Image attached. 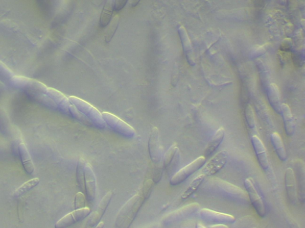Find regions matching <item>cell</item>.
<instances>
[{"label": "cell", "mask_w": 305, "mask_h": 228, "mask_svg": "<svg viewBox=\"0 0 305 228\" xmlns=\"http://www.w3.org/2000/svg\"><path fill=\"white\" fill-rule=\"evenodd\" d=\"M39 183H40V180L38 179H34L28 181L27 182L25 183L19 188V189L16 190L15 193H14V196L19 197L21 196V195L27 193V192L34 189L36 186H37Z\"/></svg>", "instance_id": "4316f807"}, {"label": "cell", "mask_w": 305, "mask_h": 228, "mask_svg": "<svg viewBox=\"0 0 305 228\" xmlns=\"http://www.w3.org/2000/svg\"><path fill=\"white\" fill-rule=\"evenodd\" d=\"M14 75L13 71L0 61V79L10 81Z\"/></svg>", "instance_id": "4dcf8cb0"}, {"label": "cell", "mask_w": 305, "mask_h": 228, "mask_svg": "<svg viewBox=\"0 0 305 228\" xmlns=\"http://www.w3.org/2000/svg\"><path fill=\"white\" fill-rule=\"evenodd\" d=\"M271 140L279 159L283 162L286 161L288 155L282 137L278 133L274 132L271 136Z\"/></svg>", "instance_id": "7402d4cb"}, {"label": "cell", "mask_w": 305, "mask_h": 228, "mask_svg": "<svg viewBox=\"0 0 305 228\" xmlns=\"http://www.w3.org/2000/svg\"><path fill=\"white\" fill-rule=\"evenodd\" d=\"M127 3L126 0H118L114 2V8L116 10H121L124 8Z\"/></svg>", "instance_id": "836d02e7"}, {"label": "cell", "mask_w": 305, "mask_h": 228, "mask_svg": "<svg viewBox=\"0 0 305 228\" xmlns=\"http://www.w3.org/2000/svg\"><path fill=\"white\" fill-rule=\"evenodd\" d=\"M178 149L177 144L174 143L169 148L166 153L165 154L163 166L165 168H167L169 165H170L172 161L173 160L176 152H177Z\"/></svg>", "instance_id": "f1b7e54d"}, {"label": "cell", "mask_w": 305, "mask_h": 228, "mask_svg": "<svg viewBox=\"0 0 305 228\" xmlns=\"http://www.w3.org/2000/svg\"><path fill=\"white\" fill-rule=\"evenodd\" d=\"M120 18L118 15H116L113 18L109 24V27L106 31L105 35V41L109 43L113 37L114 34L117 30L118 25L120 23Z\"/></svg>", "instance_id": "83f0119b"}, {"label": "cell", "mask_w": 305, "mask_h": 228, "mask_svg": "<svg viewBox=\"0 0 305 228\" xmlns=\"http://www.w3.org/2000/svg\"><path fill=\"white\" fill-rule=\"evenodd\" d=\"M11 84L16 88L25 90L28 93H46L48 87L33 79L15 75L10 80Z\"/></svg>", "instance_id": "3957f363"}, {"label": "cell", "mask_w": 305, "mask_h": 228, "mask_svg": "<svg viewBox=\"0 0 305 228\" xmlns=\"http://www.w3.org/2000/svg\"><path fill=\"white\" fill-rule=\"evenodd\" d=\"M244 184H245L246 190L248 193L250 200L254 208L255 209L257 214L261 217H264L266 213L264 202L254 187L252 181L250 179H246Z\"/></svg>", "instance_id": "9c48e42d"}, {"label": "cell", "mask_w": 305, "mask_h": 228, "mask_svg": "<svg viewBox=\"0 0 305 228\" xmlns=\"http://www.w3.org/2000/svg\"><path fill=\"white\" fill-rule=\"evenodd\" d=\"M178 33L179 37H180L183 49H184L188 63L190 66H195V54H194L191 41H190L187 32H186L185 27L183 26L179 27L178 29Z\"/></svg>", "instance_id": "2e32d148"}, {"label": "cell", "mask_w": 305, "mask_h": 228, "mask_svg": "<svg viewBox=\"0 0 305 228\" xmlns=\"http://www.w3.org/2000/svg\"><path fill=\"white\" fill-rule=\"evenodd\" d=\"M102 115L104 121L120 135L130 138L135 135L136 132L134 128L116 116L107 112Z\"/></svg>", "instance_id": "5b68a950"}, {"label": "cell", "mask_w": 305, "mask_h": 228, "mask_svg": "<svg viewBox=\"0 0 305 228\" xmlns=\"http://www.w3.org/2000/svg\"><path fill=\"white\" fill-rule=\"evenodd\" d=\"M75 198V209H79L84 208L85 205V197L82 193H78Z\"/></svg>", "instance_id": "1f68e13d"}, {"label": "cell", "mask_w": 305, "mask_h": 228, "mask_svg": "<svg viewBox=\"0 0 305 228\" xmlns=\"http://www.w3.org/2000/svg\"><path fill=\"white\" fill-rule=\"evenodd\" d=\"M295 176L297 186V200L302 204L305 201V164L297 159L295 162Z\"/></svg>", "instance_id": "4fadbf2b"}, {"label": "cell", "mask_w": 305, "mask_h": 228, "mask_svg": "<svg viewBox=\"0 0 305 228\" xmlns=\"http://www.w3.org/2000/svg\"><path fill=\"white\" fill-rule=\"evenodd\" d=\"M201 218L205 221L215 224L232 223L235 222L234 216L226 213L218 212L209 209H202L200 211Z\"/></svg>", "instance_id": "30bf717a"}, {"label": "cell", "mask_w": 305, "mask_h": 228, "mask_svg": "<svg viewBox=\"0 0 305 228\" xmlns=\"http://www.w3.org/2000/svg\"><path fill=\"white\" fill-rule=\"evenodd\" d=\"M112 191H109L108 193L106 194L105 196L102 199V200L100 201L98 208L96 209V211L89 217L85 228H93L98 225L100 220L102 219L104 214H105L106 209L108 207L111 200H112Z\"/></svg>", "instance_id": "ba28073f"}, {"label": "cell", "mask_w": 305, "mask_h": 228, "mask_svg": "<svg viewBox=\"0 0 305 228\" xmlns=\"http://www.w3.org/2000/svg\"><path fill=\"white\" fill-rule=\"evenodd\" d=\"M90 213L91 209L88 208L76 209L63 216L57 222L55 227V228H67L87 218Z\"/></svg>", "instance_id": "52a82bcc"}, {"label": "cell", "mask_w": 305, "mask_h": 228, "mask_svg": "<svg viewBox=\"0 0 305 228\" xmlns=\"http://www.w3.org/2000/svg\"><path fill=\"white\" fill-rule=\"evenodd\" d=\"M153 182L152 180H148L146 183L144 190V197L145 199L149 197L150 193H151L153 187Z\"/></svg>", "instance_id": "d6a6232c"}, {"label": "cell", "mask_w": 305, "mask_h": 228, "mask_svg": "<svg viewBox=\"0 0 305 228\" xmlns=\"http://www.w3.org/2000/svg\"><path fill=\"white\" fill-rule=\"evenodd\" d=\"M206 161V158L202 156L176 172L170 180L171 186H177L184 182L190 176L202 168Z\"/></svg>", "instance_id": "277c9868"}, {"label": "cell", "mask_w": 305, "mask_h": 228, "mask_svg": "<svg viewBox=\"0 0 305 228\" xmlns=\"http://www.w3.org/2000/svg\"><path fill=\"white\" fill-rule=\"evenodd\" d=\"M105 222H100L95 228H104V227H105Z\"/></svg>", "instance_id": "8d00e7d4"}, {"label": "cell", "mask_w": 305, "mask_h": 228, "mask_svg": "<svg viewBox=\"0 0 305 228\" xmlns=\"http://www.w3.org/2000/svg\"><path fill=\"white\" fill-rule=\"evenodd\" d=\"M131 3L132 6L134 7L135 6H137V4L139 3V1H137V2L133 1V2H131Z\"/></svg>", "instance_id": "f35d334b"}, {"label": "cell", "mask_w": 305, "mask_h": 228, "mask_svg": "<svg viewBox=\"0 0 305 228\" xmlns=\"http://www.w3.org/2000/svg\"><path fill=\"white\" fill-rule=\"evenodd\" d=\"M204 179H205V175L203 174H200L195 179L192 181V182L190 183L189 186L187 187L184 193L181 195V198L182 200H185L189 198L191 195H192L195 192L199 189L201 184H202Z\"/></svg>", "instance_id": "cb8c5ba5"}, {"label": "cell", "mask_w": 305, "mask_h": 228, "mask_svg": "<svg viewBox=\"0 0 305 228\" xmlns=\"http://www.w3.org/2000/svg\"><path fill=\"white\" fill-rule=\"evenodd\" d=\"M281 114L284 121L285 131L289 136H291L295 133V124L291 109L288 104H282Z\"/></svg>", "instance_id": "d6986e66"}, {"label": "cell", "mask_w": 305, "mask_h": 228, "mask_svg": "<svg viewBox=\"0 0 305 228\" xmlns=\"http://www.w3.org/2000/svg\"><path fill=\"white\" fill-rule=\"evenodd\" d=\"M149 151L150 158L155 164H159L162 158V148L160 146L159 132L154 128L150 132L149 139Z\"/></svg>", "instance_id": "8fae6325"}, {"label": "cell", "mask_w": 305, "mask_h": 228, "mask_svg": "<svg viewBox=\"0 0 305 228\" xmlns=\"http://www.w3.org/2000/svg\"><path fill=\"white\" fill-rule=\"evenodd\" d=\"M252 143L262 168L265 171H268L270 167V164H269L267 150L263 141L259 138V137L253 136L252 137Z\"/></svg>", "instance_id": "9a60e30c"}, {"label": "cell", "mask_w": 305, "mask_h": 228, "mask_svg": "<svg viewBox=\"0 0 305 228\" xmlns=\"http://www.w3.org/2000/svg\"><path fill=\"white\" fill-rule=\"evenodd\" d=\"M114 1L113 0H108L105 3V6L102 11L101 16H100V24L102 27L107 26L110 23L111 18H112Z\"/></svg>", "instance_id": "d4e9b609"}, {"label": "cell", "mask_w": 305, "mask_h": 228, "mask_svg": "<svg viewBox=\"0 0 305 228\" xmlns=\"http://www.w3.org/2000/svg\"><path fill=\"white\" fill-rule=\"evenodd\" d=\"M69 100L73 106L96 126L100 128H105L106 123L103 120L102 114L97 108L77 97L70 96Z\"/></svg>", "instance_id": "7a4b0ae2"}, {"label": "cell", "mask_w": 305, "mask_h": 228, "mask_svg": "<svg viewBox=\"0 0 305 228\" xmlns=\"http://www.w3.org/2000/svg\"><path fill=\"white\" fill-rule=\"evenodd\" d=\"M85 191L89 204H94L97 193L96 177L89 164L85 166Z\"/></svg>", "instance_id": "7c38bea8"}, {"label": "cell", "mask_w": 305, "mask_h": 228, "mask_svg": "<svg viewBox=\"0 0 305 228\" xmlns=\"http://www.w3.org/2000/svg\"><path fill=\"white\" fill-rule=\"evenodd\" d=\"M19 150L21 160L25 170L28 173H33L35 170L34 165L26 145L24 143H20Z\"/></svg>", "instance_id": "603a6c76"}, {"label": "cell", "mask_w": 305, "mask_h": 228, "mask_svg": "<svg viewBox=\"0 0 305 228\" xmlns=\"http://www.w3.org/2000/svg\"><path fill=\"white\" fill-rule=\"evenodd\" d=\"M285 186L290 204L296 205L297 193L295 171L291 168H287L285 173Z\"/></svg>", "instance_id": "5bb4252c"}, {"label": "cell", "mask_w": 305, "mask_h": 228, "mask_svg": "<svg viewBox=\"0 0 305 228\" xmlns=\"http://www.w3.org/2000/svg\"><path fill=\"white\" fill-rule=\"evenodd\" d=\"M208 228H228L227 226L223 225V224H217L213 226H210Z\"/></svg>", "instance_id": "d590c367"}, {"label": "cell", "mask_w": 305, "mask_h": 228, "mask_svg": "<svg viewBox=\"0 0 305 228\" xmlns=\"http://www.w3.org/2000/svg\"><path fill=\"white\" fill-rule=\"evenodd\" d=\"M268 97L269 103L276 113L280 114L281 110V101L278 87L275 83H271L268 88Z\"/></svg>", "instance_id": "ac0fdd59"}, {"label": "cell", "mask_w": 305, "mask_h": 228, "mask_svg": "<svg viewBox=\"0 0 305 228\" xmlns=\"http://www.w3.org/2000/svg\"><path fill=\"white\" fill-rule=\"evenodd\" d=\"M268 45L269 44L268 43V44H265L263 46H261L260 48H257L255 50H254V53L255 54V56H259L262 55V54L265 53V52H267V48Z\"/></svg>", "instance_id": "e575fe53"}, {"label": "cell", "mask_w": 305, "mask_h": 228, "mask_svg": "<svg viewBox=\"0 0 305 228\" xmlns=\"http://www.w3.org/2000/svg\"><path fill=\"white\" fill-rule=\"evenodd\" d=\"M46 95L49 96L56 105L59 106L61 109L69 111V107L71 104L69 98L64 95L62 92L55 89L48 88L46 90Z\"/></svg>", "instance_id": "ffe728a7"}, {"label": "cell", "mask_w": 305, "mask_h": 228, "mask_svg": "<svg viewBox=\"0 0 305 228\" xmlns=\"http://www.w3.org/2000/svg\"><path fill=\"white\" fill-rule=\"evenodd\" d=\"M86 162L84 159L78 161L77 168V181L79 187L82 191H85V166Z\"/></svg>", "instance_id": "484cf974"}, {"label": "cell", "mask_w": 305, "mask_h": 228, "mask_svg": "<svg viewBox=\"0 0 305 228\" xmlns=\"http://www.w3.org/2000/svg\"><path fill=\"white\" fill-rule=\"evenodd\" d=\"M245 118L247 123V125L251 129H253L256 128V119L254 116L253 108L250 105L248 104L246 107L245 111Z\"/></svg>", "instance_id": "f546056e"}, {"label": "cell", "mask_w": 305, "mask_h": 228, "mask_svg": "<svg viewBox=\"0 0 305 228\" xmlns=\"http://www.w3.org/2000/svg\"><path fill=\"white\" fill-rule=\"evenodd\" d=\"M196 228H206L205 226L202 225L201 223H197L196 225Z\"/></svg>", "instance_id": "74e56055"}, {"label": "cell", "mask_w": 305, "mask_h": 228, "mask_svg": "<svg viewBox=\"0 0 305 228\" xmlns=\"http://www.w3.org/2000/svg\"><path fill=\"white\" fill-rule=\"evenodd\" d=\"M200 206L197 204H192L185 206V207L179 209L178 211L172 212L167 215L163 219L165 223H170L177 222L185 217L195 212L199 209Z\"/></svg>", "instance_id": "e0dca14e"}, {"label": "cell", "mask_w": 305, "mask_h": 228, "mask_svg": "<svg viewBox=\"0 0 305 228\" xmlns=\"http://www.w3.org/2000/svg\"><path fill=\"white\" fill-rule=\"evenodd\" d=\"M228 161V152L224 150L218 152L208 162L203 168L202 174L207 176H213L221 171L227 164Z\"/></svg>", "instance_id": "8992f818"}, {"label": "cell", "mask_w": 305, "mask_h": 228, "mask_svg": "<svg viewBox=\"0 0 305 228\" xmlns=\"http://www.w3.org/2000/svg\"><path fill=\"white\" fill-rule=\"evenodd\" d=\"M225 137V130L223 128H219L212 137L209 143L204 150V157H209L217 149Z\"/></svg>", "instance_id": "44dd1931"}, {"label": "cell", "mask_w": 305, "mask_h": 228, "mask_svg": "<svg viewBox=\"0 0 305 228\" xmlns=\"http://www.w3.org/2000/svg\"><path fill=\"white\" fill-rule=\"evenodd\" d=\"M146 199L138 194L128 200L122 208L116 218V228H130Z\"/></svg>", "instance_id": "6da1fadb"}]
</instances>
